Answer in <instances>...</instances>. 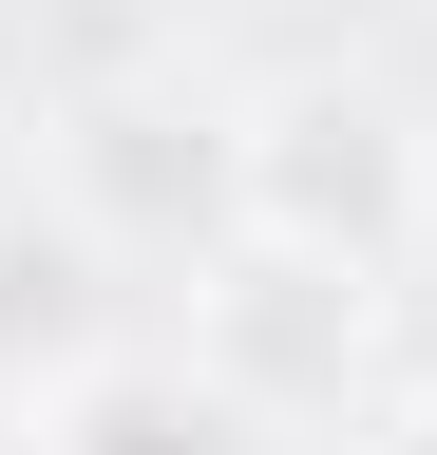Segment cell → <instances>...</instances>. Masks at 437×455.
<instances>
[{
    "mask_svg": "<svg viewBox=\"0 0 437 455\" xmlns=\"http://www.w3.org/2000/svg\"><path fill=\"white\" fill-rule=\"evenodd\" d=\"M380 455H437V379H418V398H380Z\"/></svg>",
    "mask_w": 437,
    "mask_h": 455,
    "instance_id": "obj_7",
    "label": "cell"
},
{
    "mask_svg": "<svg viewBox=\"0 0 437 455\" xmlns=\"http://www.w3.org/2000/svg\"><path fill=\"white\" fill-rule=\"evenodd\" d=\"M229 228H286V247L361 266V284H418V247H437L418 95H380V76H266V95H229Z\"/></svg>",
    "mask_w": 437,
    "mask_h": 455,
    "instance_id": "obj_1",
    "label": "cell"
},
{
    "mask_svg": "<svg viewBox=\"0 0 437 455\" xmlns=\"http://www.w3.org/2000/svg\"><path fill=\"white\" fill-rule=\"evenodd\" d=\"M380 304L400 284H361V266H323L286 247V228H229V247H190V361L247 398L266 436H304V418H343V398H380Z\"/></svg>",
    "mask_w": 437,
    "mask_h": 455,
    "instance_id": "obj_3",
    "label": "cell"
},
{
    "mask_svg": "<svg viewBox=\"0 0 437 455\" xmlns=\"http://www.w3.org/2000/svg\"><path fill=\"white\" fill-rule=\"evenodd\" d=\"M115 323H134V266L95 247L38 171H0V418H38V398H58Z\"/></svg>",
    "mask_w": 437,
    "mask_h": 455,
    "instance_id": "obj_4",
    "label": "cell"
},
{
    "mask_svg": "<svg viewBox=\"0 0 437 455\" xmlns=\"http://www.w3.org/2000/svg\"><path fill=\"white\" fill-rule=\"evenodd\" d=\"M38 133V57H20V0H0V152Z\"/></svg>",
    "mask_w": 437,
    "mask_h": 455,
    "instance_id": "obj_6",
    "label": "cell"
},
{
    "mask_svg": "<svg viewBox=\"0 0 437 455\" xmlns=\"http://www.w3.org/2000/svg\"><path fill=\"white\" fill-rule=\"evenodd\" d=\"M20 455H266V418L190 361V341H134V323H115V341L20 418Z\"/></svg>",
    "mask_w": 437,
    "mask_h": 455,
    "instance_id": "obj_5",
    "label": "cell"
},
{
    "mask_svg": "<svg viewBox=\"0 0 437 455\" xmlns=\"http://www.w3.org/2000/svg\"><path fill=\"white\" fill-rule=\"evenodd\" d=\"M38 190L115 266L190 284V247H229V95H190V76H77V95H38Z\"/></svg>",
    "mask_w": 437,
    "mask_h": 455,
    "instance_id": "obj_2",
    "label": "cell"
}]
</instances>
